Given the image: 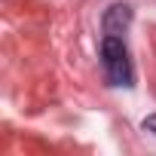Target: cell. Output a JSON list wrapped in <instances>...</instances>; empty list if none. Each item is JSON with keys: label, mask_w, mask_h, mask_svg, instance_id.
I'll return each mask as SVG.
<instances>
[{"label": "cell", "mask_w": 156, "mask_h": 156, "mask_svg": "<svg viewBox=\"0 0 156 156\" xmlns=\"http://www.w3.org/2000/svg\"><path fill=\"white\" fill-rule=\"evenodd\" d=\"M129 25H132V6L129 3H110L107 9H104V19H101V28H104V34H126L129 31Z\"/></svg>", "instance_id": "cell-2"}, {"label": "cell", "mask_w": 156, "mask_h": 156, "mask_svg": "<svg viewBox=\"0 0 156 156\" xmlns=\"http://www.w3.org/2000/svg\"><path fill=\"white\" fill-rule=\"evenodd\" d=\"M141 129H144V132H153V135H156V113H150V116H144V122H141Z\"/></svg>", "instance_id": "cell-3"}, {"label": "cell", "mask_w": 156, "mask_h": 156, "mask_svg": "<svg viewBox=\"0 0 156 156\" xmlns=\"http://www.w3.org/2000/svg\"><path fill=\"white\" fill-rule=\"evenodd\" d=\"M101 61H104V70H107L110 86H132V83H135L132 61H129V49H126L122 37L104 34V40H101Z\"/></svg>", "instance_id": "cell-1"}]
</instances>
